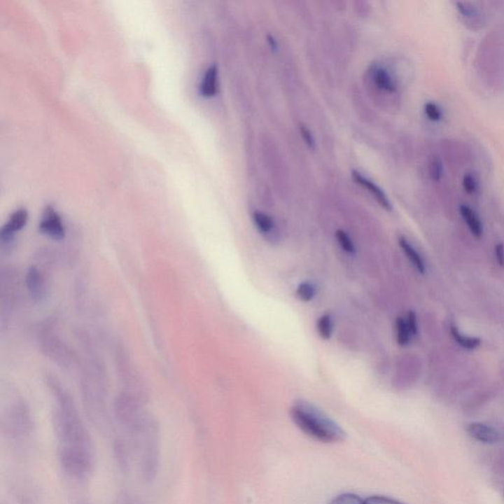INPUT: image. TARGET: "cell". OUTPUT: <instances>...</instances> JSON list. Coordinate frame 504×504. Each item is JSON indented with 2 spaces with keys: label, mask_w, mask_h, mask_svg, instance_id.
Instances as JSON below:
<instances>
[{
  "label": "cell",
  "mask_w": 504,
  "mask_h": 504,
  "mask_svg": "<svg viewBox=\"0 0 504 504\" xmlns=\"http://www.w3.org/2000/svg\"><path fill=\"white\" fill-rule=\"evenodd\" d=\"M50 385L57 404L55 426L60 464L72 478H87L94 467L93 441L72 397L55 379Z\"/></svg>",
  "instance_id": "obj_1"
},
{
  "label": "cell",
  "mask_w": 504,
  "mask_h": 504,
  "mask_svg": "<svg viewBox=\"0 0 504 504\" xmlns=\"http://www.w3.org/2000/svg\"><path fill=\"white\" fill-rule=\"evenodd\" d=\"M82 396L92 421L100 424L106 418L108 379L103 363L94 353L87 354L81 378Z\"/></svg>",
  "instance_id": "obj_2"
},
{
  "label": "cell",
  "mask_w": 504,
  "mask_h": 504,
  "mask_svg": "<svg viewBox=\"0 0 504 504\" xmlns=\"http://www.w3.org/2000/svg\"><path fill=\"white\" fill-rule=\"evenodd\" d=\"M290 416L298 428L312 440L323 443H338L346 440V433L321 409L300 400L293 405Z\"/></svg>",
  "instance_id": "obj_3"
},
{
  "label": "cell",
  "mask_w": 504,
  "mask_h": 504,
  "mask_svg": "<svg viewBox=\"0 0 504 504\" xmlns=\"http://www.w3.org/2000/svg\"><path fill=\"white\" fill-rule=\"evenodd\" d=\"M128 438L137 455L141 479L146 483H151L156 479L161 462V435L156 419L153 416L148 419Z\"/></svg>",
  "instance_id": "obj_4"
},
{
  "label": "cell",
  "mask_w": 504,
  "mask_h": 504,
  "mask_svg": "<svg viewBox=\"0 0 504 504\" xmlns=\"http://www.w3.org/2000/svg\"><path fill=\"white\" fill-rule=\"evenodd\" d=\"M4 428L7 435L14 440H25L31 435L33 421L30 410L24 402H16L7 410Z\"/></svg>",
  "instance_id": "obj_5"
},
{
  "label": "cell",
  "mask_w": 504,
  "mask_h": 504,
  "mask_svg": "<svg viewBox=\"0 0 504 504\" xmlns=\"http://www.w3.org/2000/svg\"><path fill=\"white\" fill-rule=\"evenodd\" d=\"M40 346L47 357L62 367H69L74 360V353L70 350L62 337L50 326H46L38 333Z\"/></svg>",
  "instance_id": "obj_6"
},
{
  "label": "cell",
  "mask_w": 504,
  "mask_h": 504,
  "mask_svg": "<svg viewBox=\"0 0 504 504\" xmlns=\"http://www.w3.org/2000/svg\"><path fill=\"white\" fill-rule=\"evenodd\" d=\"M116 367H118V372H120L121 382L125 385V391L126 393L132 394L137 398L146 402L147 389L145 384H143L140 373L137 372L136 368L133 367L132 360L126 355L125 351L118 349L116 351Z\"/></svg>",
  "instance_id": "obj_7"
},
{
  "label": "cell",
  "mask_w": 504,
  "mask_h": 504,
  "mask_svg": "<svg viewBox=\"0 0 504 504\" xmlns=\"http://www.w3.org/2000/svg\"><path fill=\"white\" fill-rule=\"evenodd\" d=\"M28 219L29 213L25 208H19L12 213L0 231L2 252L10 251L13 248L17 232L26 226Z\"/></svg>",
  "instance_id": "obj_8"
},
{
  "label": "cell",
  "mask_w": 504,
  "mask_h": 504,
  "mask_svg": "<svg viewBox=\"0 0 504 504\" xmlns=\"http://www.w3.org/2000/svg\"><path fill=\"white\" fill-rule=\"evenodd\" d=\"M38 227L42 234L53 241H62L66 234L62 217L52 206H47L43 210Z\"/></svg>",
  "instance_id": "obj_9"
},
{
  "label": "cell",
  "mask_w": 504,
  "mask_h": 504,
  "mask_svg": "<svg viewBox=\"0 0 504 504\" xmlns=\"http://www.w3.org/2000/svg\"><path fill=\"white\" fill-rule=\"evenodd\" d=\"M26 286L34 302H43L48 295V282L45 273L38 266H31L26 274Z\"/></svg>",
  "instance_id": "obj_10"
},
{
  "label": "cell",
  "mask_w": 504,
  "mask_h": 504,
  "mask_svg": "<svg viewBox=\"0 0 504 504\" xmlns=\"http://www.w3.org/2000/svg\"><path fill=\"white\" fill-rule=\"evenodd\" d=\"M468 433L474 440L486 444H493L500 440V433L493 426L483 423L470 424L467 428Z\"/></svg>",
  "instance_id": "obj_11"
},
{
  "label": "cell",
  "mask_w": 504,
  "mask_h": 504,
  "mask_svg": "<svg viewBox=\"0 0 504 504\" xmlns=\"http://www.w3.org/2000/svg\"><path fill=\"white\" fill-rule=\"evenodd\" d=\"M352 176L354 181H355L356 183L363 186V188L368 189V190L372 193L373 197L377 200V202L379 203V205L382 206V208H384V209L387 211L392 210L391 202H390L388 197H387L384 191L382 190L379 186L373 183L372 181H370V179L365 178V176H363V174H360V173H358V172L353 171Z\"/></svg>",
  "instance_id": "obj_12"
},
{
  "label": "cell",
  "mask_w": 504,
  "mask_h": 504,
  "mask_svg": "<svg viewBox=\"0 0 504 504\" xmlns=\"http://www.w3.org/2000/svg\"><path fill=\"white\" fill-rule=\"evenodd\" d=\"M219 91L218 85V66L210 65L201 80L200 93L204 97H213Z\"/></svg>",
  "instance_id": "obj_13"
},
{
  "label": "cell",
  "mask_w": 504,
  "mask_h": 504,
  "mask_svg": "<svg viewBox=\"0 0 504 504\" xmlns=\"http://www.w3.org/2000/svg\"><path fill=\"white\" fill-rule=\"evenodd\" d=\"M460 214H461L463 220L466 223L470 231L476 237H481L483 234L484 227L482 220H479V216L472 209L470 206H460Z\"/></svg>",
  "instance_id": "obj_14"
},
{
  "label": "cell",
  "mask_w": 504,
  "mask_h": 504,
  "mask_svg": "<svg viewBox=\"0 0 504 504\" xmlns=\"http://www.w3.org/2000/svg\"><path fill=\"white\" fill-rule=\"evenodd\" d=\"M373 80L378 88L384 90L388 93H395L397 91V84L388 70L384 67H377L373 72Z\"/></svg>",
  "instance_id": "obj_15"
},
{
  "label": "cell",
  "mask_w": 504,
  "mask_h": 504,
  "mask_svg": "<svg viewBox=\"0 0 504 504\" xmlns=\"http://www.w3.org/2000/svg\"><path fill=\"white\" fill-rule=\"evenodd\" d=\"M399 246L400 247H401L402 251H403L405 255L407 256V258H408L409 260L411 261V263L413 264L414 266H415L416 270H418L419 272H420L421 274L425 273V262H424L423 258H421L420 253H419V252L416 251L415 248H414L413 246L410 244L408 239H407L406 237H400Z\"/></svg>",
  "instance_id": "obj_16"
},
{
  "label": "cell",
  "mask_w": 504,
  "mask_h": 504,
  "mask_svg": "<svg viewBox=\"0 0 504 504\" xmlns=\"http://www.w3.org/2000/svg\"><path fill=\"white\" fill-rule=\"evenodd\" d=\"M450 332H451V335L455 342H456L458 345L463 346V348L468 349V350H472V349H476L477 346L481 345V339L477 338V337L463 335V334L460 333V331L458 330L456 326H452L451 328H450Z\"/></svg>",
  "instance_id": "obj_17"
},
{
  "label": "cell",
  "mask_w": 504,
  "mask_h": 504,
  "mask_svg": "<svg viewBox=\"0 0 504 504\" xmlns=\"http://www.w3.org/2000/svg\"><path fill=\"white\" fill-rule=\"evenodd\" d=\"M395 327H396V340L398 345L402 346L408 345L412 335L407 326L406 319L401 316L397 317Z\"/></svg>",
  "instance_id": "obj_18"
},
{
  "label": "cell",
  "mask_w": 504,
  "mask_h": 504,
  "mask_svg": "<svg viewBox=\"0 0 504 504\" xmlns=\"http://www.w3.org/2000/svg\"><path fill=\"white\" fill-rule=\"evenodd\" d=\"M253 218L254 224L258 227V229L263 234H268L272 231L274 227V220L270 216L265 214V213L260 212V211H255L252 215Z\"/></svg>",
  "instance_id": "obj_19"
},
{
  "label": "cell",
  "mask_w": 504,
  "mask_h": 504,
  "mask_svg": "<svg viewBox=\"0 0 504 504\" xmlns=\"http://www.w3.org/2000/svg\"><path fill=\"white\" fill-rule=\"evenodd\" d=\"M333 318L331 315L329 314L322 315L317 321V331H318L319 336L324 340H328L333 334Z\"/></svg>",
  "instance_id": "obj_20"
},
{
  "label": "cell",
  "mask_w": 504,
  "mask_h": 504,
  "mask_svg": "<svg viewBox=\"0 0 504 504\" xmlns=\"http://www.w3.org/2000/svg\"><path fill=\"white\" fill-rule=\"evenodd\" d=\"M315 295H316V288L314 284L310 282L300 283L295 290V297L304 302H309L314 300Z\"/></svg>",
  "instance_id": "obj_21"
},
{
  "label": "cell",
  "mask_w": 504,
  "mask_h": 504,
  "mask_svg": "<svg viewBox=\"0 0 504 504\" xmlns=\"http://www.w3.org/2000/svg\"><path fill=\"white\" fill-rule=\"evenodd\" d=\"M443 164L442 162L438 157H433L430 160V164H428V173L431 179L435 181H440L443 176Z\"/></svg>",
  "instance_id": "obj_22"
},
{
  "label": "cell",
  "mask_w": 504,
  "mask_h": 504,
  "mask_svg": "<svg viewBox=\"0 0 504 504\" xmlns=\"http://www.w3.org/2000/svg\"><path fill=\"white\" fill-rule=\"evenodd\" d=\"M336 239L344 251L348 252V253H354V252H355L356 248L352 239H351V237H349L348 234L344 232L343 230H338V231L336 232Z\"/></svg>",
  "instance_id": "obj_23"
},
{
  "label": "cell",
  "mask_w": 504,
  "mask_h": 504,
  "mask_svg": "<svg viewBox=\"0 0 504 504\" xmlns=\"http://www.w3.org/2000/svg\"><path fill=\"white\" fill-rule=\"evenodd\" d=\"M425 113L428 120L435 121V122L440 121L443 118L442 111H441L440 106L433 103V102H428V103L426 104Z\"/></svg>",
  "instance_id": "obj_24"
},
{
  "label": "cell",
  "mask_w": 504,
  "mask_h": 504,
  "mask_svg": "<svg viewBox=\"0 0 504 504\" xmlns=\"http://www.w3.org/2000/svg\"><path fill=\"white\" fill-rule=\"evenodd\" d=\"M329 504H365V500L357 494L343 493L336 496Z\"/></svg>",
  "instance_id": "obj_25"
},
{
  "label": "cell",
  "mask_w": 504,
  "mask_h": 504,
  "mask_svg": "<svg viewBox=\"0 0 504 504\" xmlns=\"http://www.w3.org/2000/svg\"><path fill=\"white\" fill-rule=\"evenodd\" d=\"M462 184L463 188H464L465 191L469 193V195H474V193L478 190V181H477L476 178L472 176L471 174H465L464 178H463Z\"/></svg>",
  "instance_id": "obj_26"
},
{
  "label": "cell",
  "mask_w": 504,
  "mask_h": 504,
  "mask_svg": "<svg viewBox=\"0 0 504 504\" xmlns=\"http://www.w3.org/2000/svg\"><path fill=\"white\" fill-rule=\"evenodd\" d=\"M365 504H404L393 498L382 496H372L365 499Z\"/></svg>",
  "instance_id": "obj_27"
},
{
  "label": "cell",
  "mask_w": 504,
  "mask_h": 504,
  "mask_svg": "<svg viewBox=\"0 0 504 504\" xmlns=\"http://www.w3.org/2000/svg\"><path fill=\"white\" fill-rule=\"evenodd\" d=\"M406 322L411 335L416 336V333H418V321H416V315L415 312H409L408 315H407Z\"/></svg>",
  "instance_id": "obj_28"
},
{
  "label": "cell",
  "mask_w": 504,
  "mask_h": 504,
  "mask_svg": "<svg viewBox=\"0 0 504 504\" xmlns=\"http://www.w3.org/2000/svg\"><path fill=\"white\" fill-rule=\"evenodd\" d=\"M300 133H302V136L304 138L305 143L309 145V148L314 149L315 147L314 138L312 136V132H309V128L305 127L304 125L300 126Z\"/></svg>",
  "instance_id": "obj_29"
},
{
  "label": "cell",
  "mask_w": 504,
  "mask_h": 504,
  "mask_svg": "<svg viewBox=\"0 0 504 504\" xmlns=\"http://www.w3.org/2000/svg\"><path fill=\"white\" fill-rule=\"evenodd\" d=\"M115 504H142L139 499L134 498L133 496L130 494H123L118 498V501Z\"/></svg>",
  "instance_id": "obj_30"
},
{
  "label": "cell",
  "mask_w": 504,
  "mask_h": 504,
  "mask_svg": "<svg viewBox=\"0 0 504 504\" xmlns=\"http://www.w3.org/2000/svg\"><path fill=\"white\" fill-rule=\"evenodd\" d=\"M496 258L499 265L504 266V246L503 244H498L496 246Z\"/></svg>",
  "instance_id": "obj_31"
},
{
  "label": "cell",
  "mask_w": 504,
  "mask_h": 504,
  "mask_svg": "<svg viewBox=\"0 0 504 504\" xmlns=\"http://www.w3.org/2000/svg\"><path fill=\"white\" fill-rule=\"evenodd\" d=\"M267 41L269 43V46H270V47L272 48L273 50H277V47H278L277 42H276L275 38H274V37H272V36L268 35Z\"/></svg>",
  "instance_id": "obj_32"
}]
</instances>
